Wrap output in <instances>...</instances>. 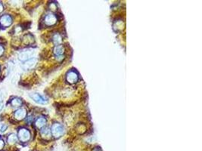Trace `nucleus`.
<instances>
[{
    "instance_id": "1",
    "label": "nucleus",
    "mask_w": 202,
    "mask_h": 151,
    "mask_svg": "<svg viewBox=\"0 0 202 151\" xmlns=\"http://www.w3.org/2000/svg\"><path fill=\"white\" fill-rule=\"evenodd\" d=\"M51 133L56 138H59L64 133V128L62 125L59 123H55L52 125L51 128Z\"/></svg>"
},
{
    "instance_id": "2",
    "label": "nucleus",
    "mask_w": 202,
    "mask_h": 151,
    "mask_svg": "<svg viewBox=\"0 0 202 151\" xmlns=\"http://www.w3.org/2000/svg\"><path fill=\"white\" fill-rule=\"evenodd\" d=\"M17 138H19V140L21 142H27L29 141L31 137L30 131L27 128H22L21 129H19L18 131V134H17Z\"/></svg>"
},
{
    "instance_id": "3",
    "label": "nucleus",
    "mask_w": 202,
    "mask_h": 151,
    "mask_svg": "<svg viewBox=\"0 0 202 151\" xmlns=\"http://www.w3.org/2000/svg\"><path fill=\"white\" fill-rule=\"evenodd\" d=\"M34 51L33 50H26V51H21V53L19 54L18 55V59L21 61L25 62L28 60L31 59L33 58V56Z\"/></svg>"
},
{
    "instance_id": "4",
    "label": "nucleus",
    "mask_w": 202,
    "mask_h": 151,
    "mask_svg": "<svg viewBox=\"0 0 202 151\" xmlns=\"http://www.w3.org/2000/svg\"><path fill=\"white\" fill-rule=\"evenodd\" d=\"M79 79V76L77 74V73L74 70H70L69 72L67 73L66 76V79L68 82H69L70 84H74L76 83L77 82Z\"/></svg>"
},
{
    "instance_id": "5",
    "label": "nucleus",
    "mask_w": 202,
    "mask_h": 151,
    "mask_svg": "<svg viewBox=\"0 0 202 151\" xmlns=\"http://www.w3.org/2000/svg\"><path fill=\"white\" fill-rule=\"evenodd\" d=\"M30 98L33 100L35 102L38 103V104H45L48 102V100L45 97H43L41 94L38 93H31L30 94Z\"/></svg>"
},
{
    "instance_id": "6",
    "label": "nucleus",
    "mask_w": 202,
    "mask_h": 151,
    "mask_svg": "<svg viewBox=\"0 0 202 151\" xmlns=\"http://www.w3.org/2000/svg\"><path fill=\"white\" fill-rule=\"evenodd\" d=\"M12 23V17L9 15H2L0 17V24L3 27H9V26L11 25Z\"/></svg>"
},
{
    "instance_id": "7",
    "label": "nucleus",
    "mask_w": 202,
    "mask_h": 151,
    "mask_svg": "<svg viewBox=\"0 0 202 151\" xmlns=\"http://www.w3.org/2000/svg\"><path fill=\"white\" fill-rule=\"evenodd\" d=\"M44 22L46 26H53L57 23V17L52 13H49L45 15Z\"/></svg>"
},
{
    "instance_id": "8",
    "label": "nucleus",
    "mask_w": 202,
    "mask_h": 151,
    "mask_svg": "<svg viewBox=\"0 0 202 151\" xmlns=\"http://www.w3.org/2000/svg\"><path fill=\"white\" fill-rule=\"evenodd\" d=\"M64 49L63 45H56L55 49H54V54L56 55V58L58 60H62L63 57H64Z\"/></svg>"
},
{
    "instance_id": "9",
    "label": "nucleus",
    "mask_w": 202,
    "mask_h": 151,
    "mask_svg": "<svg viewBox=\"0 0 202 151\" xmlns=\"http://www.w3.org/2000/svg\"><path fill=\"white\" fill-rule=\"evenodd\" d=\"M27 116V110L24 108H20L15 111V118L18 121L23 119Z\"/></svg>"
},
{
    "instance_id": "10",
    "label": "nucleus",
    "mask_w": 202,
    "mask_h": 151,
    "mask_svg": "<svg viewBox=\"0 0 202 151\" xmlns=\"http://www.w3.org/2000/svg\"><path fill=\"white\" fill-rule=\"evenodd\" d=\"M36 59L33 58H31V59L28 60V61L24 62L23 67V68L25 69V70H30V69L33 68L34 66L36 65Z\"/></svg>"
},
{
    "instance_id": "11",
    "label": "nucleus",
    "mask_w": 202,
    "mask_h": 151,
    "mask_svg": "<svg viewBox=\"0 0 202 151\" xmlns=\"http://www.w3.org/2000/svg\"><path fill=\"white\" fill-rule=\"evenodd\" d=\"M45 123H46V119L43 116H40L36 120L35 126H36V128H42L45 126Z\"/></svg>"
},
{
    "instance_id": "12",
    "label": "nucleus",
    "mask_w": 202,
    "mask_h": 151,
    "mask_svg": "<svg viewBox=\"0 0 202 151\" xmlns=\"http://www.w3.org/2000/svg\"><path fill=\"white\" fill-rule=\"evenodd\" d=\"M40 134L43 138H49L51 136V130L49 129V128H47V127H43L40 131Z\"/></svg>"
},
{
    "instance_id": "13",
    "label": "nucleus",
    "mask_w": 202,
    "mask_h": 151,
    "mask_svg": "<svg viewBox=\"0 0 202 151\" xmlns=\"http://www.w3.org/2000/svg\"><path fill=\"white\" fill-rule=\"evenodd\" d=\"M17 140H18L17 136L15 134H14V133L9 134V138H8V142H9V144H14L15 143L17 142Z\"/></svg>"
},
{
    "instance_id": "14",
    "label": "nucleus",
    "mask_w": 202,
    "mask_h": 151,
    "mask_svg": "<svg viewBox=\"0 0 202 151\" xmlns=\"http://www.w3.org/2000/svg\"><path fill=\"white\" fill-rule=\"evenodd\" d=\"M52 41H53V43H55L56 45H60V44H61L62 42V36H60L59 34L56 33V34L54 35L53 37H52Z\"/></svg>"
},
{
    "instance_id": "15",
    "label": "nucleus",
    "mask_w": 202,
    "mask_h": 151,
    "mask_svg": "<svg viewBox=\"0 0 202 151\" xmlns=\"http://www.w3.org/2000/svg\"><path fill=\"white\" fill-rule=\"evenodd\" d=\"M11 104L13 106H15V107H18V106H21L22 101L20 98H13L12 100H11Z\"/></svg>"
},
{
    "instance_id": "16",
    "label": "nucleus",
    "mask_w": 202,
    "mask_h": 151,
    "mask_svg": "<svg viewBox=\"0 0 202 151\" xmlns=\"http://www.w3.org/2000/svg\"><path fill=\"white\" fill-rule=\"evenodd\" d=\"M33 42V37L31 35H26L23 37V43H25L26 45H29Z\"/></svg>"
},
{
    "instance_id": "17",
    "label": "nucleus",
    "mask_w": 202,
    "mask_h": 151,
    "mask_svg": "<svg viewBox=\"0 0 202 151\" xmlns=\"http://www.w3.org/2000/svg\"><path fill=\"white\" fill-rule=\"evenodd\" d=\"M5 146V142L4 140H2V138H0V150L3 149V147Z\"/></svg>"
},
{
    "instance_id": "18",
    "label": "nucleus",
    "mask_w": 202,
    "mask_h": 151,
    "mask_svg": "<svg viewBox=\"0 0 202 151\" xmlns=\"http://www.w3.org/2000/svg\"><path fill=\"white\" fill-rule=\"evenodd\" d=\"M4 51H5V49H4V47L2 46V45H0V57L4 54Z\"/></svg>"
},
{
    "instance_id": "19",
    "label": "nucleus",
    "mask_w": 202,
    "mask_h": 151,
    "mask_svg": "<svg viewBox=\"0 0 202 151\" xmlns=\"http://www.w3.org/2000/svg\"><path fill=\"white\" fill-rule=\"evenodd\" d=\"M2 99H3V98H2V94L0 93V110H1L2 107Z\"/></svg>"
},
{
    "instance_id": "20",
    "label": "nucleus",
    "mask_w": 202,
    "mask_h": 151,
    "mask_svg": "<svg viewBox=\"0 0 202 151\" xmlns=\"http://www.w3.org/2000/svg\"><path fill=\"white\" fill-rule=\"evenodd\" d=\"M3 10H4V7H3V5L0 2V13H2V11H3Z\"/></svg>"
},
{
    "instance_id": "21",
    "label": "nucleus",
    "mask_w": 202,
    "mask_h": 151,
    "mask_svg": "<svg viewBox=\"0 0 202 151\" xmlns=\"http://www.w3.org/2000/svg\"><path fill=\"white\" fill-rule=\"evenodd\" d=\"M7 128V126H3L2 127V128H1V132H4L5 131V129Z\"/></svg>"
},
{
    "instance_id": "22",
    "label": "nucleus",
    "mask_w": 202,
    "mask_h": 151,
    "mask_svg": "<svg viewBox=\"0 0 202 151\" xmlns=\"http://www.w3.org/2000/svg\"><path fill=\"white\" fill-rule=\"evenodd\" d=\"M28 118H29V119H27V122H32L33 121V118H32V117H28Z\"/></svg>"
},
{
    "instance_id": "23",
    "label": "nucleus",
    "mask_w": 202,
    "mask_h": 151,
    "mask_svg": "<svg viewBox=\"0 0 202 151\" xmlns=\"http://www.w3.org/2000/svg\"><path fill=\"white\" fill-rule=\"evenodd\" d=\"M92 151H102V150H101L100 148H98V147H96V148H95V149H94Z\"/></svg>"
}]
</instances>
